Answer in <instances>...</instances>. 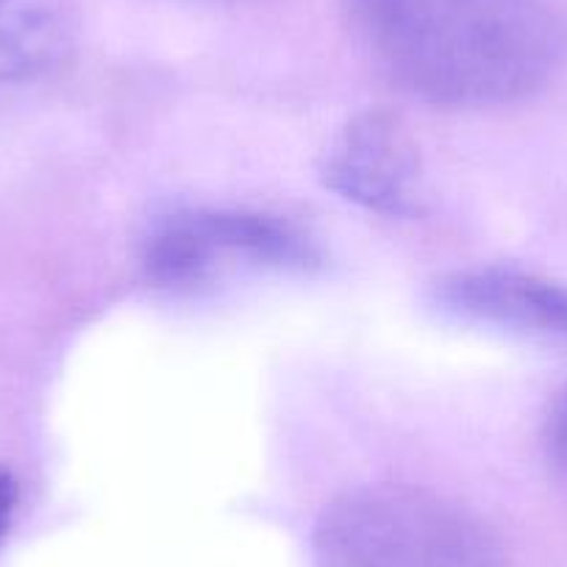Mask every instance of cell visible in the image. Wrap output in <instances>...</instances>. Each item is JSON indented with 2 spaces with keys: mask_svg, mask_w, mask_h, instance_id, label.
I'll return each instance as SVG.
<instances>
[{
  "mask_svg": "<svg viewBox=\"0 0 567 567\" xmlns=\"http://www.w3.org/2000/svg\"><path fill=\"white\" fill-rule=\"evenodd\" d=\"M318 567H506L498 537L454 501L406 484H370L326 506Z\"/></svg>",
  "mask_w": 567,
  "mask_h": 567,
  "instance_id": "7a4b0ae2",
  "label": "cell"
},
{
  "mask_svg": "<svg viewBox=\"0 0 567 567\" xmlns=\"http://www.w3.org/2000/svg\"><path fill=\"white\" fill-rule=\"evenodd\" d=\"M75 42L70 0H0V81H29L59 68Z\"/></svg>",
  "mask_w": 567,
  "mask_h": 567,
  "instance_id": "8992f818",
  "label": "cell"
},
{
  "mask_svg": "<svg viewBox=\"0 0 567 567\" xmlns=\"http://www.w3.org/2000/svg\"><path fill=\"white\" fill-rule=\"evenodd\" d=\"M312 239L278 215L248 209H193L171 215L145 243L142 267L171 290H195L239 272L307 270Z\"/></svg>",
  "mask_w": 567,
  "mask_h": 567,
  "instance_id": "3957f363",
  "label": "cell"
},
{
  "mask_svg": "<svg viewBox=\"0 0 567 567\" xmlns=\"http://www.w3.org/2000/svg\"><path fill=\"white\" fill-rule=\"evenodd\" d=\"M548 451L561 476L567 478V392L556 398L554 409L548 414Z\"/></svg>",
  "mask_w": 567,
  "mask_h": 567,
  "instance_id": "52a82bcc",
  "label": "cell"
},
{
  "mask_svg": "<svg viewBox=\"0 0 567 567\" xmlns=\"http://www.w3.org/2000/svg\"><path fill=\"white\" fill-rule=\"evenodd\" d=\"M14 506H18V482L7 467H0V539L9 532Z\"/></svg>",
  "mask_w": 567,
  "mask_h": 567,
  "instance_id": "ba28073f",
  "label": "cell"
},
{
  "mask_svg": "<svg viewBox=\"0 0 567 567\" xmlns=\"http://www.w3.org/2000/svg\"><path fill=\"white\" fill-rule=\"evenodd\" d=\"M351 23L401 90L440 106L532 97L567 56L548 0H351Z\"/></svg>",
  "mask_w": 567,
  "mask_h": 567,
  "instance_id": "6da1fadb",
  "label": "cell"
},
{
  "mask_svg": "<svg viewBox=\"0 0 567 567\" xmlns=\"http://www.w3.org/2000/svg\"><path fill=\"white\" fill-rule=\"evenodd\" d=\"M326 187L379 215H414L420 206V148L412 131L386 109H368L342 125L320 167Z\"/></svg>",
  "mask_w": 567,
  "mask_h": 567,
  "instance_id": "277c9868",
  "label": "cell"
},
{
  "mask_svg": "<svg viewBox=\"0 0 567 567\" xmlns=\"http://www.w3.org/2000/svg\"><path fill=\"white\" fill-rule=\"evenodd\" d=\"M434 303L451 318L520 340L567 348V284L512 267H478L445 276Z\"/></svg>",
  "mask_w": 567,
  "mask_h": 567,
  "instance_id": "5b68a950",
  "label": "cell"
}]
</instances>
